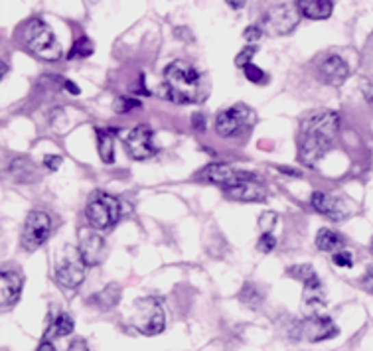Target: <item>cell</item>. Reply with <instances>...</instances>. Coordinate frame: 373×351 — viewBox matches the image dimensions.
Here are the masks:
<instances>
[{
    "instance_id": "obj_1",
    "label": "cell",
    "mask_w": 373,
    "mask_h": 351,
    "mask_svg": "<svg viewBox=\"0 0 373 351\" xmlns=\"http://www.w3.org/2000/svg\"><path fill=\"white\" fill-rule=\"evenodd\" d=\"M303 140L298 148V160L308 168H314L330 148L332 138L339 129L336 111H316L303 120Z\"/></svg>"
},
{
    "instance_id": "obj_2",
    "label": "cell",
    "mask_w": 373,
    "mask_h": 351,
    "mask_svg": "<svg viewBox=\"0 0 373 351\" xmlns=\"http://www.w3.org/2000/svg\"><path fill=\"white\" fill-rule=\"evenodd\" d=\"M164 79L168 97L174 103L190 105V103H202L204 101V85L202 75L186 62H172L164 69Z\"/></svg>"
},
{
    "instance_id": "obj_3",
    "label": "cell",
    "mask_w": 373,
    "mask_h": 351,
    "mask_svg": "<svg viewBox=\"0 0 373 351\" xmlns=\"http://www.w3.org/2000/svg\"><path fill=\"white\" fill-rule=\"evenodd\" d=\"M22 38H24V44L28 46V50L34 51L36 55H40L42 60L55 62L64 53L50 26L40 18H32L24 24Z\"/></svg>"
},
{
    "instance_id": "obj_4",
    "label": "cell",
    "mask_w": 373,
    "mask_h": 351,
    "mask_svg": "<svg viewBox=\"0 0 373 351\" xmlns=\"http://www.w3.org/2000/svg\"><path fill=\"white\" fill-rule=\"evenodd\" d=\"M120 211H123L120 201L107 192H97L85 209L87 221L91 223L93 229H99V231L115 227L120 219Z\"/></svg>"
},
{
    "instance_id": "obj_5",
    "label": "cell",
    "mask_w": 373,
    "mask_h": 351,
    "mask_svg": "<svg viewBox=\"0 0 373 351\" xmlns=\"http://www.w3.org/2000/svg\"><path fill=\"white\" fill-rule=\"evenodd\" d=\"M131 324L140 334H160L166 328V314H164L162 304L154 298L136 300V304L133 306V312H131Z\"/></svg>"
},
{
    "instance_id": "obj_6",
    "label": "cell",
    "mask_w": 373,
    "mask_h": 351,
    "mask_svg": "<svg viewBox=\"0 0 373 351\" xmlns=\"http://www.w3.org/2000/svg\"><path fill=\"white\" fill-rule=\"evenodd\" d=\"M66 257L64 261L55 267V281L62 288H68V290H73L77 286L81 285L85 281V261L79 255V249H71V247H66Z\"/></svg>"
},
{
    "instance_id": "obj_7",
    "label": "cell",
    "mask_w": 373,
    "mask_h": 351,
    "mask_svg": "<svg viewBox=\"0 0 373 351\" xmlns=\"http://www.w3.org/2000/svg\"><path fill=\"white\" fill-rule=\"evenodd\" d=\"M51 233V219L44 211H32L22 229V247L26 251H36L40 249Z\"/></svg>"
},
{
    "instance_id": "obj_8",
    "label": "cell",
    "mask_w": 373,
    "mask_h": 351,
    "mask_svg": "<svg viewBox=\"0 0 373 351\" xmlns=\"http://www.w3.org/2000/svg\"><path fill=\"white\" fill-rule=\"evenodd\" d=\"M298 24V14L290 8L289 4H276L263 16V28L272 36H285L290 34Z\"/></svg>"
},
{
    "instance_id": "obj_9",
    "label": "cell",
    "mask_w": 373,
    "mask_h": 351,
    "mask_svg": "<svg viewBox=\"0 0 373 351\" xmlns=\"http://www.w3.org/2000/svg\"><path fill=\"white\" fill-rule=\"evenodd\" d=\"M298 334L308 341L316 343V341H324V339H332L339 334L338 326L334 324V320L328 316H310L305 318L298 324Z\"/></svg>"
},
{
    "instance_id": "obj_10",
    "label": "cell",
    "mask_w": 373,
    "mask_h": 351,
    "mask_svg": "<svg viewBox=\"0 0 373 351\" xmlns=\"http://www.w3.org/2000/svg\"><path fill=\"white\" fill-rule=\"evenodd\" d=\"M127 152L135 160H146L156 154L153 142V129L149 125H138L127 136Z\"/></svg>"
},
{
    "instance_id": "obj_11",
    "label": "cell",
    "mask_w": 373,
    "mask_h": 351,
    "mask_svg": "<svg viewBox=\"0 0 373 351\" xmlns=\"http://www.w3.org/2000/svg\"><path fill=\"white\" fill-rule=\"evenodd\" d=\"M310 203L318 213H322L330 219H336V221H342L352 213V207L348 201L342 200L338 196L326 194V192H314L310 198Z\"/></svg>"
},
{
    "instance_id": "obj_12",
    "label": "cell",
    "mask_w": 373,
    "mask_h": 351,
    "mask_svg": "<svg viewBox=\"0 0 373 351\" xmlns=\"http://www.w3.org/2000/svg\"><path fill=\"white\" fill-rule=\"evenodd\" d=\"M200 176L211 182V184H220L221 187H227V185H233L245 180V178H253L255 174H249V172H241V170H235L231 164H223V162H214L209 166H205Z\"/></svg>"
},
{
    "instance_id": "obj_13",
    "label": "cell",
    "mask_w": 373,
    "mask_h": 351,
    "mask_svg": "<svg viewBox=\"0 0 373 351\" xmlns=\"http://www.w3.org/2000/svg\"><path fill=\"white\" fill-rule=\"evenodd\" d=\"M79 255L87 267H97L105 259V239L93 229L79 231Z\"/></svg>"
},
{
    "instance_id": "obj_14",
    "label": "cell",
    "mask_w": 373,
    "mask_h": 351,
    "mask_svg": "<svg viewBox=\"0 0 373 351\" xmlns=\"http://www.w3.org/2000/svg\"><path fill=\"white\" fill-rule=\"evenodd\" d=\"M249 120V109L245 105H235L221 111L216 118V131L221 136H233Z\"/></svg>"
},
{
    "instance_id": "obj_15",
    "label": "cell",
    "mask_w": 373,
    "mask_h": 351,
    "mask_svg": "<svg viewBox=\"0 0 373 351\" xmlns=\"http://www.w3.org/2000/svg\"><path fill=\"white\" fill-rule=\"evenodd\" d=\"M223 192H225L227 198L237 201H263L267 198L265 185L259 184L255 180V176L253 178H245V180H241L237 184L227 185V187H223Z\"/></svg>"
},
{
    "instance_id": "obj_16",
    "label": "cell",
    "mask_w": 373,
    "mask_h": 351,
    "mask_svg": "<svg viewBox=\"0 0 373 351\" xmlns=\"http://www.w3.org/2000/svg\"><path fill=\"white\" fill-rule=\"evenodd\" d=\"M318 73H320V77L326 83L342 85L348 79V75H350V67L339 55H328L320 64Z\"/></svg>"
},
{
    "instance_id": "obj_17",
    "label": "cell",
    "mask_w": 373,
    "mask_h": 351,
    "mask_svg": "<svg viewBox=\"0 0 373 351\" xmlns=\"http://www.w3.org/2000/svg\"><path fill=\"white\" fill-rule=\"evenodd\" d=\"M22 286H24V278L22 274H18L16 270H6L0 276V292H2V306L10 308L14 306L22 294Z\"/></svg>"
},
{
    "instance_id": "obj_18",
    "label": "cell",
    "mask_w": 373,
    "mask_h": 351,
    "mask_svg": "<svg viewBox=\"0 0 373 351\" xmlns=\"http://www.w3.org/2000/svg\"><path fill=\"white\" fill-rule=\"evenodd\" d=\"M298 12L308 20H326L332 16V0H296Z\"/></svg>"
},
{
    "instance_id": "obj_19",
    "label": "cell",
    "mask_w": 373,
    "mask_h": 351,
    "mask_svg": "<svg viewBox=\"0 0 373 351\" xmlns=\"http://www.w3.org/2000/svg\"><path fill=\"white\" fill-rule=\"evenodd\" d=\"M8 174L16 180V182H24V184H30V182H36L38 180V170L36 166L26 160V158H16L10 162L8 166Z\"/></svg>"
},
{
    "instance_id": "obj_20",
    "label": "cell",
    "mask_w": 373,
    "mask_h": 351,
    "mask_svg": "<svg viewBox=\"0 0 373 351\" xmlns=\"http://www.w3.org/2000/svg\"><path fill=\"white\" fill-rule=\"evenodd\" d=\"M97 151L105 164H111L115 160V131L97 129Z\"/></svg>"
},
{
    "instance_id": "obj_21",
    "label": "cell",
    "mask_w": 373,
    "mask_h": 351,
    "mask_svg": "<svg viewBox=\"0 0 373 351\" xmlns=\"http://www.w3.org/2000/svg\"><path fill=\"white\" fill-rule=\"evenodd\" d=\"M120 300V288L117 285H109L103 288L101 292H97L95 296H91L89 302L93 304V306H97V308H101V310H111V308H115Z\"/></svg>"
},
{
    "instance_id": "obj_22",
    "label": "cell",
    "mask_w": 373,
    "mask_h": 351,
    "mask_svg": "<svg viewBox=\"0 0 373 351\" xmlns=\"http://www.w3.org/2000/svg\"><path fill=\"white\" fill-rule=\"evenodd\" d=\"M342 237L338 233H334V231H330V229H320L318 233H316V247L320 249V251H328V252H334L336 249L342 247Z\"/></svg>"
},
{
    "instance_id": "obj_23",
    "label": "cell",
    "mask_w": 373,
    "mask_h": 351,
    "mask_svg": "<svg viewBox=\"0 0 373 351\" xmlns=\"http://www.w3.org/2000/svg\"><path fill=\"white\" fill-rule=\"evenodd\" d=\"M93 50H95V48H93V42H91L87 36H81V38L71 46L68 57L69 60H75V57H77V60H83V57H89V55L93 53Z\"/></svg>"
},
{
    "instance_id": "obj_24",
    "label": "cell",
    "mask_w": 373,
    "mask_h": 351,
    "mask_svg": "<svg viewBox=\"0 0 373 351\" xmlns=\"http://www.w3.org/2000/svg\"><path fill=\"white\" fill-rule=\"evenodd\" d=\"M73 318L69 316V314H60L55 322L51 324V328L48 330V335H57V337H62V335H69L73 332Z\"/></svg>"
},
{
    "instance_id": "obj_25",
    "label": "cell",
    "mask_w": 373,
    "mask_h": 351,
    "mask_svg": "<svg viewBox=\"0 0 373 351\" xmlns=\"http://www.w3.org/2000/svg\"><path fill=\"white\" fill-rule=\"evenodd\" d=\"M289 274L292 278H296V281H300L303 285L306 283H312V281H316L318 276H316V272H314V268L310 267V265H294V267L289 268Z\"/></svg>"
},
{
    "instance_id": "obj_26",
    "label": "cell",
    "mask_w": 373,
    "mask_h": 351,
    "mask_svg": "<svg viewBox=\"0 0 373 351\" xmlns=\"http://www.w3.org/2000/svg\"><path fill=\"white\" fill-rule=\"evenodd\" d=\"M241 300L245 302L249 308H259L263 302V294L259 292V288L255 285H245L243 292H241Z\"/></svg>"
},
{
    "instance_id": "obj_27",
    "label": "cell",
    "mask_w": 373,
    "mask_h": 351,
    "mask_svg": "<svg viewBox=\"0 0 373 351\" xmlns=\"http://www.w3.org/2000/svg\"><path fill=\"white\" fill-rule=\"evenodd\" d=\"M243 75H245V79L247 81H251V83H267V73L261 69V67H257L255 64H247V66L243 67Z\"/></svg>"
},
{
    "instance_id": "obj_28",
    "label": "cell",
    "mask_w": 373,
    "mask_h": 351,
    "mask_svg": "<svg viewBox=\"0 0 373 351\" xmlns=\"http://www.w3.org/2000/svg\"><path fill=\"white\" fill-rule=\"evenodd\" d=\"M138 107H140V101L133 99V97H117V103H115V111L119 115L131 113L133 109H138Z\"/></svg>"
},
{
    "instance_id": "obj_29",
    "label": "cell",
    "mask_w": 373,
    "mask_h": 351,
    "mask_svg": "<svg viewBox=\"0 0 373 351\" xmlns=\"http://www.w3.org/2000/svg\"><path fill=\"white\" fill-rule=\"evenodd\" d=\"M332 261H334V265H338V267L350 268L354 265V255L350 251L334 252V255H332Z\"/></svg>"
},
{
    "instance_id": "obj_30",
    "label": "cell",
    "mask_w": 373,
    "mask_h": 351,
    "mask_svg": "<svg viewBox=\"0 0 373 351\" xmlns=\"http://www.w3.org/2000/svg\"><path fill=\"white\" fill-rule=\"evenodd\" d=\"M257 53V48L255 46H247L243 50L239 51V55L235 57V66L237 67H245L247 64H251V57Z\"/></svg>"
},
{
    "instance_id": "obj_31",
    "label": "cell",
    "mask_w": 373,
    "mask_h": 351,
    "mask_svg": "<svg viewBox=\"0 0 373 351\" xmlns=\"http://www.w3.org/2000/svg\"><path fill=\"white\" fill-rule=\"evenodd\" d=\"M259 223H261V231H263V233H271L274 223H276V213L265 211V213L259 218Z\"/></svg>"
},
{
    "instance_id": "obj_32",
    "label": "cell",
    "mask_w": 373,
    "mask_h": 351,
    "mask_svg": "<svg viewBox=\"0 0 373 351\" xmlns=\"http://www.w3.org/2000/svg\"><path fill=\"white\" fill-rule=\"evenodd\" d=\"M259 251L261 252H271L276 247V239L272 237V233H263V237L259 239Z\"/></svg>"
},
{
    "instance_id": "obj_33",
    "label": "cell",
    "mask_w": 373,
    "mask_h": 351,
    "mask_svg": "<svg viewBox=\"0 0 373 351\" xmlns=\"http://www.w3.org/2000/svg\"><path fill=\"white\" fill-rule=\"evenodd\" d=\"M261 36H263V30H261L259 26H249V28H245V32H243V38H245L247 42H257V40H261Z\"/></svg>"
},
{
    "instance_id": "obj_34",
    "label": "cell",
    "mask_w": 373,
    "mask_h": 351,
    "mask_svg": "<svg viewBox=\"0 0 373 351\" xmlns=\"http://www.w3.org/2000/svg\"><path fill=\"white\" fill-rule=\"evenodd\" d=\"M44 164H46V168H50L51 172H55L57 168L62 166V156H55V154H48L46 158H44Z\"/></svg>"
},
{
    "instance_id": "obj_35",
    "label": "cell",
    "mask_w": 373,
    "mask_h": 351,
    "mask_svg": "<svg viewBox=\"0 0 373 351\" xmlns=\"http://www.w3.org/2000/svg\"><path fill=\"white\" fill-rule=\"evenodd\" d=\"M68 351H89V346H87L85 339H73V341L69 343Z\"/></svg>"
},
{
    "instance_id": "obj_36",
    "label": "cell",
    "mask_w": 373,
    "mask_h": 351,
    "mask_svg": "<svg viewBox=\"0 0 373 351\" xmlns=\"http://www.w3.org/2000/svg\"><path fill=\"white\" fill-rule=\"evenodd\" d=\"M363 286L373 292V267H370V270L365 272V276H363Z\"/></svg>"
},
{
    "instance_id": "obj_37",
    "label": "cell",
    "mask_w": 373,
    "mask_h": 351,
    "mask_svg": "<svg viewBox=\"0 0 373 351\" xmlns=\"http://www.w3.org/2000/svg\"><path fill=\"white\" fill-rule=\"evenodd\" d=\"M225 2H227V6H229V8H233V10H241V8L245 6V2H247V0H225Z\"/></svg>"
},
{
    "instance_id": "obj_38",
    "label": "cell",
    "mask_w": 373,
    "mask_h": 351,
    "mask_svg": "<svg viewBox=\"0 0 373 351\" xmlns=\"http://www.w3.org/2000/svg\"><path fill=\"white\" fill-rule=\"evenodd\" d=\"M36 351H55V348H53V343H51L50 339H44V341L38 346V350Z\"/></svg>"
},
{
    "instance_id": "obj_39",
    "label": "cell",
    "mask_w": 373,
    "mask_h": 351,
    "mask_svg": "<svg viewBox=\"0 0 373 351\" xmlns=\"http://www.w3.org/2000/svg\"><path fill=\"white\" fill-rule=\"evenodd\" d=\"M192 122L196 125V129H198V131H204V129H205L204 118L200 117V115H198V117H194V120H192Z\"/></svg>"
},
{
    "instance_id": "obj_40",
    "label": "cell",
    "mask_w": 373,
    "mask_h": 351,
    "mask_svg": "<svg viewBox=\"0 0 373 351\" xmlns=\"http://www.w3.org/2000/svg\"><path fill=\"white\" fill-rule=\"evenodd\" d=\"M64 87H66V89H68V91H71V93H73V95H77V93H79V89H77V87H75V85L71 83V81H68V79H64Z\"/></svg>"
},
{
    "instance_id": "obj_41",
    "label": "cell",
    "mask_w": 373,
    "mask_h": 351,
    "mask_svg": "<svg viewBox=\"0 0 373 351\" xmlns=\"http://www.w3.org/2000/svg\"><path fill=\"white\" fill-rule=\"evenodd\" d=\"M363 93H365V97L370 103H373V87L372 85H368V87H363Z\"/></svg>"
},
{
    "instance_id": "obj_42",
    "label": "cell",
    "mask_w": 373,
    "mask_h": 351,
    "mask_svg": "<svg viewBox=\"0 0 373 351\" xmlns=\"http://www.w3.org/2000/svg\"><path fill=\"white\" fill-rule=\"evenodd\" d=\"M279 170H281L283 174H292L294 178H298V176H300V172H296V170H292V168H279Z\"/></svg>"
},
{
    "instance_id": "obj_43",
    "label": "cell",
    "mask_w": 373,
    "mask_h": 351,
    "mask_svg": "<svg viewBox=\"0 0 373 351\" xmlns=\"http://www.w3.org/2000/svg\"><path fill=\"white\" fill-rule=\"evenodd\" d=\"M372 247H373V241H372Z\"/></svg>"
}]
</instances>
